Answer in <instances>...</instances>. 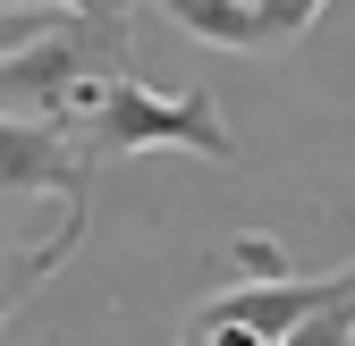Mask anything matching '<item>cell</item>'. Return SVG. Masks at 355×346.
<instances>
[{
    "label": "cell",
    "instance_id": "ba28073f",
    "mask_svg": "<svg viewBox=\"0 0 355 346\" xmlns=\"http://www.w3.org/2000/svg\"><path fill=\"white\" fill-rule=\"evenodd\" d=\"M60 17H76V9H0V60H17L26 42H42Z\"/></svg>",
    "mask_w": 355,
    "mask_h": 346
},
{
    "label": "cell",
    "instance_id": "30bf717a",
    "mask_svg": "<svg viewBox=\"0 0 355 346\" xmlns=\"http://www.w3.org/2000/svg\"><path fill=\"white\" fill-rule=\"evenodd\" d=\"M237 271H254V287H271V279H296V271L279 262V245H271V237H237Z\"/></svg>",
    "mask_w": 355,
    "mask_h": 346
},
{
    "label": "cell",
    "instance_id": "4fadbf2b",
    "mask_svg": "<svg viewBox=\"0 0 355 346\" xmlns=\"http://www.w3.org/2000/svg\"><path fill=\"white\" fill-rule=\"evenodd\" d=\"M245 9H254V0H245Z\"/></svg>",
    "mask_w": 355,
    "mask_h": 346
},
{
    "label": "cell",
    "instance_id": "7c38bea8",
    "mask_svg": "<svg viewBox=\"0 0 355 346\" xmlns=\"http://www.w3.org/2000/svg\"><path fill=\"white\" fill-rule=\"evenodd\" d=\"M347 287H355V262H347Z\"/></svg>",
    "mask_w": 355,
    "mask_h": 346
},
{
    "label": "cell",
    "instance_id": "277c9868",
    "mask_svg": "<svg viewBox=\"0 0 355 346\" xmlns=\"http://www.w3.org/2000/svg\"><path fill=\"white\" fill-rule=\"evenodd\" d=\"M338 295H355V287H347V262L322 271V279H271V287H245V279H237V287L203 295V304L187 313V329H254L262 346H288L322 304H338Z\"/></svg>",
    "mask_w": 355,
    "mask_h": 346
},
{
    "label": "cell",
    "instance_id": "9c48e42d",
    "mask_svg": "<svg viewBox=\"0 0 355 346\" xmlns=\"http://www.w3.org/2000/svg\"><path fill=\"white\" fill-rule=\"evenodd\" d=\"M288 346H355V295H338V304H322L313 321H304Z\"/></svg>",
    "mask_w": 355,
    "mask_h": 346
},
{
    "label": "cell",
    "instance_id": "3957f363",
    "mask_svg": "<svg viewBox=\"0 0 355 346\" xmlns=\"http://www.w3.org/2000/svg\"><path fill=\"white\" fill-rule=\"evenodd\" d=\"M34 194H60V220L85 237V220H94V161L68 136H51V127L0 118V203H34Z\"/></svg>",
    "mask_w": 355,
    "mask_h": 346
},
{
    "label": "cell",
    "instance_id": "8fae6325",
    "mask_svg": "<svg viewBox=\"0 0 355 346\" xmlns=\"http://www.w3.org/2000/svg\"><path fill=\"white\" fill-rule=\"evenodd\" d=\"M195 338H203V346H262L254 329H195Z\"/></svg>",
    "mask_w": 355,
    "mask_h": 346
},
{
    "label": "cell",
    "instance_id": "52a82bcc",
    "mask_svg": "<svg viewBox=\"0 0 355 346\" xmlns=\"http://www.w3.org/2000/svg\"><path fill=\"white\" fill-rule=\"evenodd\" d=\"M330 9V0H254V34H262V51H279V42H296L304 26H313Z\"/></svg>",
    "mask_w": 355,
    "mask_h": 346
},
{
    "label": "cell",
    "instance_id": "8992f818",
    "mask_svg": "<svg viewBox=\"0 0 355 346\" xmlns=\"http://www.w3.org/2000/svg\"><path fill=\"white\" fill-rule=\"evenodd\" d=\"M76 245H85L76 228H60L51 245H17L9 228H0V329H9V313H17V304H26V295H34L42 279H51L60 262H68V253H76Z\"/></svg>",
    "mask_w": 355,
    "mask_h": 346
},
{
    "label": "cell",
    "instance_id": "5b68a950",
    "mask_svg": "<svg viewBox=\"0 0 355 346\" xmlns=\"http://www.w3.org/2000/svg\"><path fill=\"white\" fill-rule=\"evenodd\" d=\"M153 9H161L178 34L211 42V51H262V34H254V9H245V0H153Z\"/></svg>",
    "mask_w": 355,
    "mask_h": 346
},
{
    "label": "cell",
    "instance_id": "7a4b0ae2",
    "mask_svg": "<svg viewBox=\"0 0 355 346\" xmlns=\"http://www.w3.org/2000/svg\"><path fill=\"white\" fill-rule=\"evenodd\" d=\"M94 76H127V9H94V17H60L42 42H26L17 60H0V118L51 127L76 84Z\"/></svg>",
    "mask_w": 355,
    "mask_h": 346
},
{
    "label": "cell",
    "instance_id": "6da1fadb",
    "mask_svg": "<svg viewBox=\"0 0 355 346\" xmlns=\"http://www.w3.org/2000/svg\"><path fill=\"white\" fill-rule=\"evenodd\" d=\"M68 144L85 161H127V152H153V144H178V152H195V161H237V127L220 118V93L211 84H195V93H153V84L127 68V76H102V93L94 110H85L68 127Z\"/></svg>",
    "mask_w": 355,
    "mask_h": 346
}]
</instances>
